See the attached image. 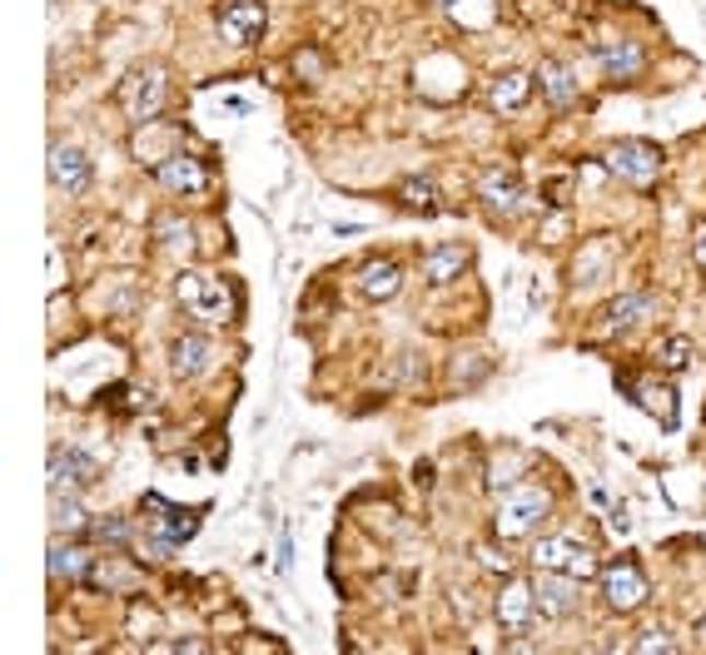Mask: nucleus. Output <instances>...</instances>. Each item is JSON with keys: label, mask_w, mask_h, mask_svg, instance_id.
Returning <instances> with one entry per match:
<instances>
[{"label": "nucleus", "mask_w": 706, "mask_h": 655, "mask_svg": "<svg viewBox=\"0 0 706 655\" xmlns=\"http://www.w3.org/2000/svg\"><path fill=\"white\" fill-rule=\"evenodd\" d=\"M632 651H637V655H672L676 641L667 631H647V635H637V641H632Z\"/></svg>", "instance_id": "28"}, {"label": "nucleus", "mask_w": 706, "mask_h": 655, "mask_svg": "<svg viewBox=\"0 0 706 655\" xmlns=\"http://www.w3.org/2000/svg\"><path fill=\"white\" fill-rule=\"evenodd\" d=\"M398 289H403V269L393 264V258H369V264L359 269V293L363 299L389 303Z\"/></svg>", "instance_id": "14"}, {"label": "nucleus", "mask_w": 706, "mask_h": 655, "mask_svg": "<svg viewBox=\"0 0 706 655\" xmlns=\"http://www.w3.org/2000/svg\"><path fill=\"white\" fill-rule=\"evenodd\" d=\"M602 596H607L612 611H637V606H647V576H641L632 561H617V566H607V576H602Z\"/></svg>", "instance_id": "10"}, {"label": "nucleus", "mask_w": 706, "mask_h": 655, "mask_svg": "<svg viewBox=\"0 0 706 655\" xmlns=\"http://www.w3.org/2000/svg\"><path fill=\"white\" fill-rule=\"evenodd\" d=\"M209 358H215V343H209L205 334H185V338H174V348H170V367H174V377H199V373H209Z\"/></svg>", "instance_id": "15"}, {"label": "nucleus", "mask_w": 706, "mask_h": 655, "mask_svg": "<svg viewBox=\"0 0 706 655\" xmlns=\"http://www.w3.org/2000/svg\"><path fill=\"white\" fill-rule=\"evenodd\" d=\"M95 561L100 557H90L85 547H66V541L55 537V547H50V576L55 581H90Z\"/></svg>", "instance_id": "19"}, {"label": "nucleus", "mask_w": 706, "mask_h": 655, "mask_svg": "<svg viewBox=\"0 0 706 655\" xmlns=\"http://www.w3.org/2000/svg\"><path fill=\"white\" fill-rule=\"evenodd\" d=\"M692 258H696V264H702V269H706V224H702V234H696V248H692Z\"/></svg>", "instance_id": "33"}, {"label": "nucleus", "mask_w": 706, "mask_h": 655, "mask_svg": "<svg viewBox=\"0 0 706 655\" xmlns=\"http://www.w3.org/2000/svg\"><path fill=\"white\" fill-rule=\"evenodd\" d=\"M120 105L135 125H154L164 109V70L160 65H140L120 80Z\"/></svg>", "instance_id": "3"}, {"label": "nucleus", "mask_w": 706, "mask_h": 655, "mask_svg": "<svg viewBox=\"0 0 706 655\" xmlns=\"http://www.w3.org/2000/svg\"><path fill=\"white\" fill-rule=\"evenodd\" d=\"M533 95V75H522V70H508V75L493 80V109H522Z\"/></svg>", "instance_id": "22"}, {"label": "nucleus", "mask_w": 706, "mask_h": 655, "mask_svg": "<svg viewBox=\"0 0 706 655\" xmlns=\"http://www.w3.org/2000/svg\"><path fill=\"white\" fill-rule=\"evenodd\" d=\"M174 299L189 308V318L199 323H229V313H234V299H229V289L215 279V273L205 269H185L180 279H174Z\"/></svg>", "instance_id": "1"}, {"label": "nucleus", "mask_w": 706, "mask_h": 655, "mask_svg": "<svg viewBox=\"0 0 706 655\" xmlns=\"http://www.w3.org/2000/svg\"><path fill=\"white\" fill-rule=\"evenodd\" d=\"M533 566L537 571H563V576L587 581L592 571H598V551L587 547V541H577V537H547V541H537Z\"/></svg>", "instance_id": "5"}, {"label": "nucleus", "mask_w": 706, "mask_h": 655, "mask_svg": "<svg viewBox=\"0 0 706 655\" xmlns=\"http://www.w3.org/2000/svg\"><path fill=\"white\" fill-rule=\"evenodd\" d=\"M264 25H269L264 0H224V5H219V35H224L229 45H259Z\"/></svg>", "instance_id": "7"}, {"label": "nucleus", "mask_w": 706, "mask_h": 655, "mask_svg": "<svg viewBox=\"0 0 706 655\" xmlns=\"http://www.w3.org/2000/svg\"><path fill=\"white\" fill-rule=\"evenodd\" d=\"M154 174H160V184H164L170 194H199V189L209 184L205 160H199V154H189V150L164 154V160L154 164Z\"/></svg>", "instance_id": "11"}, {"label": "nucleus", "mask_w": 706, "mask_h": 655, "mask_svg": "<svg viewBox=\"0 0 706 655\" xmlns=\"http://www.w3.org/2000/svg\"><path fill=\"white\" fill-rule=\"evenodd\" d=\"M702 635H706V621H702Z\"/></svg>", "instance_id": "34"}, {"label": "nucleus", "mask_w": 706, "mask_h": 655, "mask_svg": "<svg viewBox=\"0 0 706 655\" xmlns=\"http://www.w3.org/2000/svg\"><path fill=\"white\" fill-rule=\"evenodd\" d=\"M144 522H150L154 531V551H174V547H185L189 537L199 531V512H185V506H170L164 496H144Z\"/></svg>", "instance_id": "4"}, {"label": "nucleus", "mask_w": 706, "mask_h": 655, "mask_svg": "<svg viewBox=\"0 0 706 655\" xmlns=\"http://www.w3.org/2000/svg\"><path fill=\"white\" fill-rule=\"evenodd\" d=\"M319 65H324V60H319V55H309V50L293 55V70H299V75H319Z\"/></svg>", "instance_id": "31"}, {"label": "nucleus", "mask_w": 706, "mask_h": 655, "mask_svg": "<svg viewBox=\"0 0 706 655\" xmlns=\"http://www.w3.org/2000/svg\"><path fill=\"white\" fill-rule=\"evenodd\" d=\"M657 363L672 367V373H682V367L692 363V338H667V343L657 348Z\"/></svg>", "instance_id": "26"}, {"label": "nucleus", "mask_w": 706, "mask_h": 655, "mask_svg": "<svg viewBox=\"0 0 706 655\" xmlns=\"http://www.w3.org/2000/svg\"><path fill=\"white\" fill-rule=\"evenodd\" d=\"M398 199H403V209H414V214H428L433 209V184L428 179H408L398 189Z\"/></svg>", "instance_id": "25"}, {"label": "nucleus", "mask_w": 706, "mask_h": 655, "mask_svg": "<svg viewBox=\"0 0 706 655\" xmlns=\"http://www.w3.org/2000/svg\"><path fill=\"white\" fill-rule=\"evenodd\" d=\"M473 264V254H467L463 244H443V248H428L424 254V279L428 283H453L458 273Z\"/></svg>", "instance_id": "17"}, {"label": "nucleus", "mask_w": 706, "mask_h": 655, "mask_svg": "<svg viewBox=\"0 0 706 655\" xmlns=\"http://www.w3.org/2000/svg\"><path fill=\"white\" fill-rule=\"evenodd\" d=\"M647 313H652V293H622V299L607 303L602 328H607V334H622V328H637Z\"/></svg>", "instance_id": "20"}, {"label": "nucleus", "mask_w": 706, "mask_h": 655, "mask_svg": "<svg viewBox=\"0 0 706 655\" xmlns=\"http://www.w3.org/2000/svg\"><path fill=\"white\" fill-rule=\"evenodd\" d=\"M90 537H95V541H115V547H120V541L130 537V522H125V516H100V522H90Z\"/></svg>", "instance_id": "27"}, {"label": "nucleus", "mask_w": 706, "mask_h": 655, "mask_svg": "<svg viewBox=\"0 0 706 655\" xmlns=\"http://www.w3.org/2000/svg\"><path fill=\"white\" fill-rule=\"evenodd\" d=\"M115 408H120V412H140L144 398L135 393V387H115Z\"/></svg>", "instance_id": "30"}, {"label": "nucleus", "mask_w": 706, "mask_h": 655, "mask_svg": "<svg viewBox=\"0 0 706 655\" xmlns=\"http://www.w3.org/2000/svg\"><path fill=\"white\" fill-rule=\"evenodd\" d=\"M90 522H85V506L76 502V496H50V531L55 537H66V531H85Z\"/></svg>", "instance_id": "23"}, {"label": "nucleus", "mask_w": 706, "mask_h": 655, "mask_svg": "<svg viewBox=\"0 0 706 655\" xmlns=\"http://www.w3.org/2000/svg\"><path fill=\"white\" fill-rule=\"evenodd\" d=\"M533 592H537V611H547V616L577 611V576H563V571H543V576L533 581Z\"/></svg>", "instance_id": "13"}, {"label": "nucleus", "mask_w": 706, "mask_h": 655, "mask_svg": "<svg viewBox=\"0 0 706 655\" xmlns=\"http://www.w3.org/2000/svg\"><path fill=\"white\" fill-rule=\"evenodd\" d=\"M154 229H160V234H170V238H164V248H185L189 244V224H180V219H160Z\"/></svg>", "instance_id": "29"}, {"label": "nucleus", "mask_w": 706, "mask_h": 655, "mask_svg": "<svg viewBox=\"0 0 706 655\" xmlns=\"http://www.w3.org/2000/svg\"><path fill=\"white\" fill-rule=\"evenodd\" d=\"M637 398H641V408H647V412H657V418H662V422H676V393H672V387L641 383V387H637Z\"/></svg>", "instance_id": "24"}, {"label": "nucleus", "mask_w": 706, "mask_h": 655, "mask_svg": "<svg viewBox=\"0 0 706 655\" xmlns=\"http://www.w3.org/2000/svg\"><path fill=\"white\" fill-rule=\"evenodd\" d=\"M498 621L508 635H528L537 621V592H533V581H522L508 571V586H502L498 596Z\"/></svg>", "instance_id": "8"}, {"label": "nucleus", "mask_w": 706, "mask_h": 655, "mask_svg": "<svg viewBox=\"0 0 706 655\" xmlns=\"http://www.w3.org/2000/svg\"><path fill=\"white\" fill-rule=\"evenodd\" d=\"M547 506H553V496L543 492V487H512L508 496H502V506H498V537L502 541H518V537H528V531H537V522L547 516Z\"/></svg>", "instance_id": "2"}, {"label": "nucleus", "mask_w": 706, "mask_h": 655, "mask_svg": "<svg viewBox=\"0 0 706 655\" xmlns=\"http://www.w3.org/2000/svg\"><path fill=\"white\" fill-rule=\"evenodd\" d=\"M537 85H543L547 105H557V109H567V105L577 100V80H572V70H567V65H557V60H547L543 70H537Z\"/></svg>", "instance_id": "21"}, {"label": "nucleus", "mask_w": 706, "mask_h": 655, "mask_svg": "<svg viewBox=\"0 0 706 655\" xmlns=\"http://www.w3.org/2000/svg\"><path fill=\"white\" fill-rule=\"evenodd\" d=\"M602 164H607V174H617V179H627V184H652L657 174H662V154H657V144H647V140L607 144Z\"/></svg>", "instance_id": "6"}, {"label": "nucleus", "mask_w": 706, "mask_h": 655, "mask_svg": "<svg viewBox=\"0 0 706 655\" xmlns=\"http://www.w3.org/2000/svg\"><path fill=\"white\" fill-rule=\"evenodd\" d=\"M598 65L607 70L612 80H627V75H637L641 65H647V55H641V45H632V40H602L598 45Z\"/></svg>", "instance_id": "18"}, {"label": "nucleus", "mask_w": 706, "mask_h": 655, "mask_svg": "<svg viewBox=\"0 0 706 655\" xmlns=\"http://www.w3.org/2000/svg\"><path fill=\"white\" fill-rule=\"evenodd\" d=\"M50 184L66 194L90 189V160L80 144H50Z\"/></svg>", "instance_id": "12"}, {"label": "nucleus", "mask_w": 706, "mask_h": 655, "mask_svg": "<svg viewBox=\"0 0 706 655\" xmlns=\"http://www.w3.org/2000/svg\"><path fill=\"white\" fill-rule=\"evenodd\" d=\"M100 477V463L85 447H50V496L90 487Z\"/></svg>", "instance_id": "9"}, {"label": "nucleus", "mask_w": 706, "mask_h": 655, "mask_svg": "<svg viewBox=\"0 0 706 655\" xmlns=\"http://www.w3.org/2000/svg\"><path fill=\"white\" fill-rule=\"evenodd\" d=\"M478 194L488 199V209H498V214H518V204H522V179L512 169H488L478 179Z\"/></svg>", "instance_id": "16"}, {"label": "nucleus", "mask_w": 706, "mask_h": 655, "mask_svg": "<svg viewBox=\"0 0 706 655\" xmlns=\"http://www.w3.org/2000/svg\"><path fill=\"white\" fill-rule=\"evenodd\" d=\"M483 566H493V571H512V561L502 557L498 547H483Z\"/></svg>", "instance_id": "32"}]
</instances>
